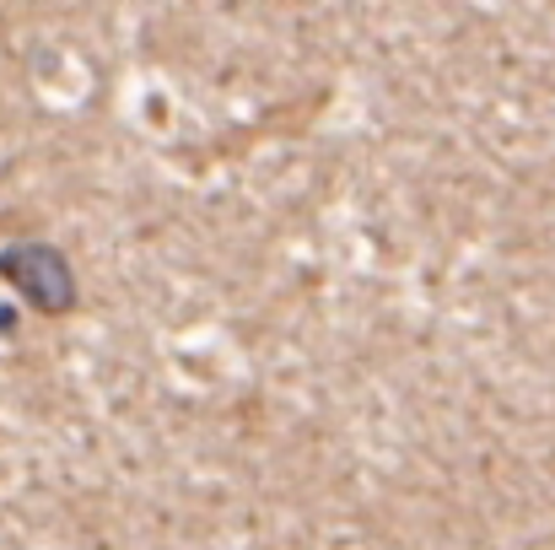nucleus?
<instances>
[{
  "instance_id": "nucleus-1",
  "label": "nucleus",
  "mask_w": 555,
  "mask_h": 550,
  "mask_svg": "<svg viewBox=\"0 0 555 550\" xmlns=\"http://www.w3.org/2000/svg\"><path fill=\"white\" fill-rule=\"evenodd\" d=\"M0 276L22 292V303H33L38 314H70L76 308V276L65 265L60 248L49 243H16L0 254Z\"/></svg>"
}]
</instances>
